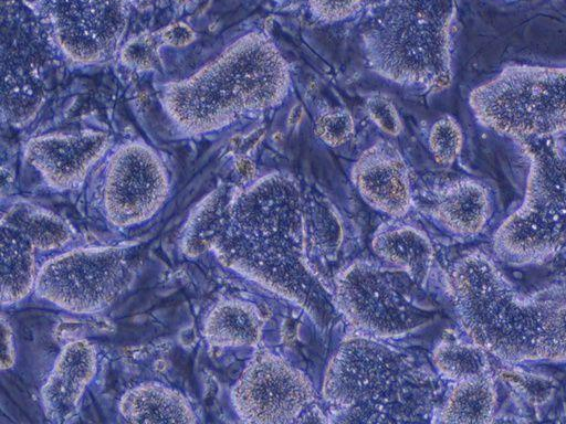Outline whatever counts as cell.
<instances>
[{
	"label": "cell",
	"instance_id": "cell-1",
	"mask_svg": "<svg viewBox=\"0 0 566 424\" xmlns=\"http://www.w3.org/2000/svg\"><path fill=\"white\" fill-rule=\"evenodd\" d=\"M307 213L297 182L285 173H269L243 189L233 188L213 250L226 266L327 327L336 307L310 262Z\"/></svg>",
	"mask_w": 566,
	"mask_h": 424
},
{
	"label": "cell",
	"instance_id": "cell-2",
	"mask_svg": "<svg viewBox=\"0 0 566 424\" xmlns=\"http://www.w3.org/2000/svg\"><path fill=\"white\" fill-rule=\"evenodd\" d=\"M449 285L471 341L511 362H566V284L518 293L480 252L459 258Z\"/></svg>",
	"mask_w": 566,
	"mask_h": 424
},
{
	"label": "cell",
	"instance_id": "cell-3",
	"mask_svg": "<svg viewBox=\"0 0 566 424\" xmlns=\"http://www.w3.org/2000/svg\"><path fill=\"white\" fill-rule=\"evenodd\" d=\"M290 83L289 66L276 45L253 31L188 75L164 83L159 104L177 132L202 137L277 106Z\"/></svg>",
	"mask_w": 566,
	"mask_h": 424
},
{
	"label": "cell",
	"instance_id": "cell-4",
	"mask_svg": "<svg viewBox=\"0 0 566 424\" xmlns=\"http://www.w3.org/2000/svg\"><path fill=\"white\" fill-rule=\"evenodd\" d=\"M437 391L424 360L360 333L339 344L322 385L328 416L340 423L422 422Z\"/></svg>",
	"mask_w": 566,
	"mask_h": 424
},
{
	"label": "cell",
	"instance_id": "cell-5",
	"mask_svg": "<svg viewBox=\"0 0 566 424\" xmlns=\"http://www.w3.org/2000/svg\"><path fill=\"white\" fill-rule=\"evenodd\" d=\"M453 0H387L364 31L368 66L398 85L439 91L451 81Z\"/></svg>",
	"mask_w": 566,
	"mask_h": 424
},
{
	"label": "cell",
	"instance_id": "cell-6",
	"mask_svg": "<svg viewBox=\"0 0 566 424\" xmlns=\"http://www.w3.org/2000/svg\"><path fill=\"white\" fill-rule=\"evenodd\" d=\"M551 140H521L531 161L524 200L493 237L494 253L509 265L542 263L566 242V152Z\"/></svg>",
	"mask_w": 566,
	"mask_h": 424
},
{
	"label": "cell",
	"instance_id": "cell-7",
	"mask_svg": "<svg viewBox=\"0 0 566 424\" xmlns=\"http://www.w3.org/2000/svg\"><path fill=\"white\" fill-rule=\"evenodd\" d=\"M478 121L521 140L566 135V67L511 65L469 97Z\"/></svg>",
	"mask_w": 566,
	"mask_h": 424
},
{
	"label": "cell",
	"instance_id": "cell-8",
	"mask_svg": "<svg viewBox=\"0 0 566 424\" xmlns=\"http://www.w3.org/2000/svg\"><path fill=\"white\" fill-rule=\"evenodd\" d=\"M130 252L124 246H90L65 251L40 268L36 295L73 314H94L122 294L129 274Z\"/></svg>",
	"mask_w": 566,
	"mask_h": 424
},
{
	"label": "cell",
	"instance_id": "cell-9",
	"mask_svg": "<svg viewBox=\"0 0 566 424\" xmlns=\"http://www.w3.org/2000/svg\"><path fill=\"white\" fill-rule=\"evenodd\" d=\"M333 298L336 309L360 335L401 337L426 321L401 278L369 261H355L336 275Z\"/></svg>",
	"mask_w": 566,
	"mask_h": 424
},
{
	"label": "cell",
	"instance_id": "cell-10",
	"mask_svg": "<svg viewBox=\"0 0 566 424\" xmlns=\"http://www.w3.org/2000/svg\"><path fill=\"white\" fill-rule=\"evenodd\" d=\"M99 202L106 221L128 230L151 220L166 204L171 183L167 166L150 145L126 141L106 155Z\"/></svg>",
	"mask_w": 566,
	"mask_h": 424
},
{
	"label": "cell",
	"instance_id": "cell-11",
	"mask_svg": "<svg viewBox=\"0 0 566 424\" xmlns=\"http://www.w3.org/2000/svg\"><path fill=\"white\" fill-rule=\"evenodd\" d=\"M53 42L77 65L111 59L126 31L133 0H35Z\"/></svg>",
	"mask_w": 566,
	"mask_h": 424
},
{
	"label": "cell",
	"instance_id": "cell-12",
	"mask_svg": "<svg viewBox=\"0 0 566 424\" xmlns=\"http://www.w3.org/2000/svg\"><path fill=\"white\" fill-rule=\"evenodd\" d=\"M314 401L310 379L282 357L264 349L252 357L231 390L233 410L247 423L297 422Z\"/></svg>",
	"mask_w": 566,
	"mask_h": 424
},
{
	"label": "cell",
	"instance_id": "cell-13",
	"mask_svg": "<svg viewBox=\"0 0 566 424\" xmlns=\"http://www.w3.org/2000/svg\"><path fill=\"white\" fill-rule=\"evenodd\" d=\"M109 149L106 130L80 127L32 137L24 147V160L48 187L66 191L78 187Z\"/></svg>",
	"mask_w": 566,
	"mask_h": 424
},
{
	"label": "cell",
	"instance_id": "cell-14",
	"mask_svg": "<svg viewBox=\"0 0 566 424\" xmlns=\"http://www.w3.org/2000/svg\"><path fill=\"white\" fill-rule=\"evenodd\" d=\"M353 181L364 200L376 210L401 218L411 206L407 166L391 145L378 142L365 150L352 171Z\"/></svg>",
	"mask_w": 566,
	"mask_h": 424
},
{
	"label": "cell",
	"instance_id": "cell-15",
	"mask_svg": "<svg viewBox=\"0 0 566 424\" xmlns=\"http://www.w3.org/2000/svg\"><path fill=\"white\" fill-rule=\"evenodd\" d=\"M97 369V351L86 339L69 342L60 351L41 390L45 417L53 423L72 421Z\"/></svg>",
	"mask_w": 566,
	"mask_h": 424
},
{
	"label": "cell",
	"instance_id": "cell-16",
	"mask_svg": "<svg viewBox=\"0 0 566 424\" xmlns=\"http://www.w3.org/2000/svg\"><path fill=\"white\" fill-rule=\"evenodd\" d=\"M432 214L449 232L472 236L482 232L488 224L492 215V199L481 182L457 180L438 194Z\"/></svg>",
	"mask_w": 566,
	"mask_h": 424
},
{
	"label": "cell",
	"instance_id": "cell-17",
	"mask_svg": "<svg viewBox=\"0 0 566 424\" xmlns=\"http://www.w3.org/2000/svg\"><path fill=\"white\" fill-rule=\"evenodd\" d=\"M118 413L128 423H196L191 403L179 390L157 381H146L120 396Z\"/></svg>",
	"mask_w": 566,
	"mask_h": 424
},
{
	"label": "cell",
	"instance_id": "cell-18",
	"mask_svg": "<svg viewBox=\"0 0 566 424\" xmlns=\"http://www.w3.org/2000/svg\"><path fill=\"white\" fill-rule=\"evenodd\" d=\"M374 253L384 262L424 284L433 261L432 244L421 230L407 224L380 227L371 241Z\"/></svg>",
	"mask_w": 566,
	"mask_h": 424
},
{
	"label": "cell",
	"instance_id": "cell-19",
	"mask_svg": "<svg viewBox=\"0 0 566 424\" xmlns=\"http://www.w3.org/2000/svg\"><path fill=\"white\" fill-rule=\"evenodd\" d=\"M263 321L258 308L249 301L226 299L217 303L203 322L207 342L217 348L256 346Z\"/></svg>",
	"mask_w": 566,
	"mask_h": 424
},
{
	"label": "cell",
	"instance_id": "cell-20",
	"mask_svg": "<svg viewBox=\"0 0 566 424\" xmlns=\"http://www.w3.org/2000/svg\"><path fill=\"white\" fill-rule=\"evenodd\" d=\"M36 250L15 230L1 225V304L13 305L34 288L39 274Z\"/></svg>",
	"mask_w": 566,
	"mask_h": 424
},
{
	"label": "cell",
	"instance_id": "cell-21",
	"mask_svg": "<svg viewBox=\"0 0 566 424\" xmlns=\"http://www.w3.org/2000/svg\"><path fill=\"white\" fill-rule=\"evenodd\" d=\"M1 225L15 230L42 252L59 251L73 237V230L60 215L30 202L10 205L2 214Z\"/></svg>",
	"mask_w": 566,
	"mask_h": 424
},
{
	"label": "cell",
	"instance_id": "cell-22",
	"mask_svg": "<svg viewBox=\"0 0 566 424\" xmlns=\"http://www.w3.org/2000/svg\"><path fill=\"white\" fill-rule=\"evenodd\" d=\"M232 190L230 186H219L189 214L180 236V248L187 258H198L213 248L223 225Z\"/></svg>",
	"mask_w": 566,
	"mask_h": 424
},
{
	"label": "cell",
	"instance_id": "cell-23",
	"mask_svg": "<svg viewBox=\"0 0 566 424\" xmlns=\"http://www.w3.org/2000/svg\"><path fill=\"white\" fill-rule=\"evenodd\" d=\"M496 404V392L489 374L455 382L441 410L444 423L490 422Z\"/></svg>",
	"mask_w": 566,
	"mask_h": 424
},
{
	"label": "cell",
	"instance_id": "cell-24",
	"mask_svg": "<svg viewBox=\"0 0 566 424\" xmlns=\"http://www.w3.org/2000/svg\"><path fill=\"white\" fill-rule=\"evenodd\" d=\"M431 360L437 372L453 382L489 374L486 350L473 341H441L434 347Z\"/></svg>",
	"mask_w": 566,
	"mask_h": 424
},
{
	"label": "cell",
	"instance_id": "cell-25",
	"mask_svg": "<svg viewBox=\"0 0 566 424\" xmlns=\"http://www.w3.org/2000/svg\"><path fill=\"white\" fill-rule=\"evenodd\" d=\"M307 233L311 251L332 259L342 244V227L331 209L311 202L307 213Z\"/></svg>",
	"mask_w": 566,
	"mask_h": 424
},
{
	"label": "cell",
	"instance_id": "cell-26",
	"mask_svg": "<svg viewBox=\"0 0 566 424\" xmlns=\"http://www.w3.org/2000/svg\"><path fill=\"white\" fill-rule=\"evenodd\" d=\"M463 145V134L458 121L449 115L439 118L431 127L429 147L440 165H451Z\"/></svg>",
	"mask_w": 566,
	"mask_h": 424
},
{
	"label": "cell",
	"instance_id": "cell-27",
	"mask_svg": "<svg viewBox=\"0 0 566 424\" xmlns=\"http://www.w3.org/2000/svg\"><path fill=\"white\" fill-rule=\"evenodd\" d=\"M353 128L350 114L343 109H332L319 115L315 124L316 135L332 147L346 142L353 134Z\"/></svg>",
	"mask_w": 566,
	"mask_h": 424
},
{
	"label": "cell",
	"instance_id": "cell-28",
	"mask_svg": "<svg viewBox=\"0 0 566 424\" xmlns=\"http://www.w3.org/2000/svg\"><path fill=\"white\" fill-rule=\"evenodd\" d=\"M366 108L374 123L386 134H400L402 125L394 103L384 95L370 96Z\"/></svg>",
	"mask_w": 566,
	"mask_h": 424
},
{
	"label": "cell",
	"instance_id": "cell-29",
	"mask_svg": "<svg viewBox=\"0 0 566 424\" xmlns=\"http://www.w3.org/2000/svg\"><path fill=\"white\" fill-rule=\"evenodd\" d=\"M312 13L324 22H338L354 15L364 0H307Z\"/></svg>",
	"mask_w": 566,
	"mask_h": 424
},
{
	"label": "cell",
	"instance_id": "cell-30",
	"mask_svg": "<svg viewBox=\"0 0 566 424\" xmlns=\"http://www.w3.org/2000/svg\"><path fill=\"white\" fill-rule=\"evenodd\" d=\"M511 381L532 401H544L548 398L552 390L547 381L532 375L523 377V374H516Z\"/></svg>",
	"mask_w": 566,
	"mask_h": 424
},
{
	"label": "cell",
	"instance_id": "cell-31",
	"mask_svg": "<svg viewBox=\"0 0 566 424\" xmlns=\"http://www.w3.org/2000/svg\"><path fill=\"white\" fill-rule=\"evenodd\" d=\"M1 341L2 350L0 365L1 370L4 371L13 367L17 358L13 331L4 316L1 317Z\"/></svg>",
	"mask_w": 566,
	"mask_h": 424
},
{
	"label": "cell",
	"instance_id": "cell-32",
	"mask_svg": "<svg viewBox=\"0 0 566 424\" xmlns=\"http://www.w3.org/2000/svg\"><path fill=\"white\" fill-rule=\"evenodd\" d=\"M151 53V46L138 41L129 44L125 51L126 61L138 67L149 64Z\"/></svg>",
	"mask_w": 566,
	"mask_h": 424
},
{
	"label": "cell",
	"instance_id": "cell-33",
	"mask_svg": "<svg viewBox=\"0 0 566 424\" xmlns=\"http://www.w3.org/2000/svg\"><path fill=\"white\" fill-rule=\"evenodd\" d=\"M163 36L167 43L179 45L188 43L192 38V33L187 25L178 24L167 28Z\"/></svg>",
	"mask_w": 566,
	"mask_h": 424
}]
</instances>
